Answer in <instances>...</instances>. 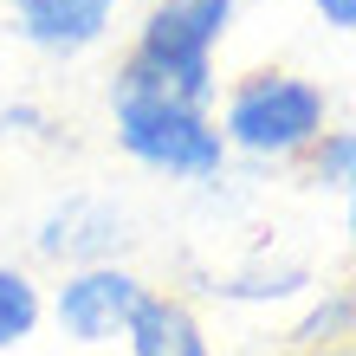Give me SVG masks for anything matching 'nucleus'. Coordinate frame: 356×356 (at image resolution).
I'll use <instances>...</instances> for the list:
<instances>
[{
    "mask_svg": "<svg viewBox=\"0 0 356 356\" xmlns=\"http://www.w3.org/2000/svg\"><path fill=\"white\" fill-rule=\"evenodd\" d=\"M240 0H149L130 33V52L117 58L123 85L162 91L188 111H214L220 104V46L234 33Z\"/></svg>",
    "mask_w": 356,
    "mask_h": 356,
    "instance_id": "nucleus-1",
    "label": "nucleus"
},
{
    "mask_svg": "<svg viewBox=\"0 0 356 356\" xmlns=\"http://www.w3.org/2000/svg\"><path fill=\"white\" fill-rule=\"evenodd\" d=\"M330 111H337L330 85H318L305 72H285V65H253L220 91L214 130L227 143V156H246V162L272 169V162H305L318 149L330 130Z\"/></svg>",
    "mask_w": 356,
    "mask_h": 356,
    "instance_id": "nucleus-2",
    "label": "nucleus"
},
{
    "mask_svg": "<svg viewBox=\"0 0 356 356\" xmlns=\"http://www.w3.org/2000/svg\"><path fill=\"white\" fill-rule=\"evenodd\" d=\"M111 143L136 169H149L162 181H181V188H214L227 175V143L214 130V111H188V104L162 97V91H143V85H123L111 78Z\"/></svg>",
    "mask_w": 356,
    "mask_h": 356,
    "instance_id": "nucleus-3",
    "label": "nucleus"
},
{
    "mask_svg": "<svg viewBox=\"0 0 356 356\" xmlns=\"http://www.w3.org/2000/svg\"><path fill=\"white\" fill-rule=\"evenodd\" d=\"M33 259H46L58 272H78V266H130L136 253V220L117 195H91V188H72L58 195L46 214L33 220Z\"/></svg>",
    "mask_w": 356,
    "mask_h": 356,
    "instance_id": "nucleus-4",
    "label": "nucleus"
},
{
    "mask_svg": "<svg viewBox=\"0 0 356 356\" xmlns=\"http://www.w3.org/2000/svg\"><path fill=\"white\" fill-rule=\"evenodd\" d=\"M143 298H149V279L136 266H78V272H58V285L46 291V318L58 324L65 343L104 350V343H123Z\"/></svg>",
    "mask_w": 356,
    "mask_h": 356,
    "instance_id": "nucleus-5",
    "label": "nucleus"
},
{
    "mask_svg": "<svg viewBox=\"0 0 356 356\" xmlns=\"http://www.w3.org/2000/svg\"><path fill=\"white\" fill-rule=\"evenodd\" d=\"M117 13H123V0H13L7 7L13 39L33 46L39 58H58V65L97 52L117 33Z\"/></svg>",
    "mask_w": 356,
    "mask_h": 356,
    "instance_id": "nucleus-6",
    "label": "nucleus"
},
{
    "mask_svg": "<svg viewBox=\"0 0 356 356\" xmlns=\"http://www.w3.org/2000/svg\"><path fill=\"white\" fill-rule=\"evenodd\" d=\"M123 356H214V337H207L195 298L149 285V298L136 305L130 330H123Z\"/></svg>",
    "mask_w": 356,
    "mask_h": 356,
    "instance_id": "nucleus-7",
    "label": "nucleus"
},
{
    "mask_svg": "<svg viewBox=\"0 0 356 356\" xmlns=\"http://www.w3.org/2000/svg\"><path fill=\"white\" fill-rule=\"evenodd\" d=\"M220 305H291V298H311L318 291V272L298 266V259H279V266H253V272H214L207 279Z\"/></svg>",
    "mask_w": 356,
    "mask_h": 356,
    "instance_id": "nucleus-8",
    "label": "nucleus"
},
{
    "mask_svg": "<svg viewBox=\"0 0 356 356\" xmlns=\"http://www.w3.org/2000/svg\"><path fill=\"white\" fill-rule=\"evenodd\" d=\"M343 343H356V285H324L285 324V350H343Z\"/></svg>",
    "mask_w": 356,
    "mask_h": 356,
    "instance_id": "nucleus-9",
    "label": "nucleus"
},
{
    "mask_svg": "<svg viewBox=\"0 0 356 356\" xmlns=\"http://www.w3.org/2000/svg\"><path fill=\"white\" fill-rule=\"evenodd\" d=\"M46 324V285L33 279V266L0 259V350H19Z\"/></svg>",
    "mask_w": 356,
    "mask_h": 356,
    "instance_id": "nucleus-10",
    "label": "nucleus"
},
{
    "mask_svg": "<svg viewBox=\"0 0 356 356\" xmlns=\"http://www.w3.org/2000/svg\"><path fill=\"white\" fill-rule=\"evenodd\" d=\"M305 169H311V188H324V195H356V123H330L324 143L305 156Z\"/></svg>",
    "mask_w": 356,
    "mask_h": 356,
    "instance_id": "nucleus-11",
    "label": "nucleus"
},
{
    "mask_svg": "<svg viewBox=\"0 0 356 356\" xmlns=\"http://www.w3.org/2000/svg\"><path fill=\"white\" fill-rule=\"evenodd\" d=\"M0 136H19V143H39V136H52V117L39 111L33 97H13V104H0Z\"/></svg>",
    "mask_w": 356,
    "mask_h": 356,
    "instance_id": "nucleus-12",
    "label": "nucleus"
},
{
    "mask_svg": "<svg viewBox=\"0 0 356 356\" xmlns=\"http://www.w3.org/2000/svg\"><path fill=\"white\" fill-rule=\"evenodd\" d=\"M311 13H318V19H324L330 33L356 39V0H311Z\"/></svg>",
    "mask_w": 356,
    "mask_h": 356,
    "instance_id": "nucleus-13",
    "label": "nucleus"
},
{
    "mask_svg": "<svg viewBox=\"0 0 356 356\" xmlns=\"http://www.w3.org/2000/svg\"><path fill=\"white\" fill-rule=\"evenodd\" d=\"M343 234H350V246H356V195L343 201Z\"/></svg>",
    "mask_w": 356,
    "mask_h": 356,
    "instance_id": "nucleus-14",
    "label": "nucleus"
},
{
    "mask_svg": "<svg viewBox=\"0 0 356 356\" xmlns=\"http://www.w3.org/2000/svg\"><path fill=\"white\" fill-rule=\"evenodd\" d=\"M285 356H356V343H343V350H285Z\"/></svg>",
    "mask_w": 356,
    "mask_h": 356,
    "instance_id": "nucleus-15",
    "label": "nucleus"
},
{
    "mask_svg": "<svg viewBox=\"0 0 356 356\" xmlns=\"http://www.w3.org/2000/svg\"><path fill=\"white\" fill-rule=\"evenodd\" d=\"M350 285H356V279H350Z\"/></svg>",
    "mask_w": 356,
    "mask_h": 356,
    "instance_id": "nucleus-16",
    "label": "nucleus"
}]
</instances>
